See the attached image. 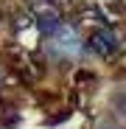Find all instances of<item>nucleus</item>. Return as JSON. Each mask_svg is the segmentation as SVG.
Returning <instances> with one entry per match:
<instances>
[{"instance_id":"1","label":"nucleus","mask_w":126,"mask_h":129,"mask_svg":"<svg viewBox=\"0 0 126 129\" xmlns=\"http://www.w3.org/2000/svg\"><path fill=\"white\" fill-rule=\"evenodd\" d=\"M51 48H53V53H59V56H70V59H73V56H78V51H81V39H78L76 28L62 25V28L53 34Z\"/></svg>"},{"instance_id":"2","label":"nucleus","mask_w":126,"mask_h":129,"mask_svg":"<svg viewBox=\"0 0 126 129\" xmlns=\"http://www.w3.org/2000/svg\"><path fill=\"white\" fill-rule=\"evenodd\" d=\"M90 48H95L98 53H115V51L120 48V42H118V37H115L112 31H98V34L90 39Z\"/></svg>"},{"instance_id":"3","label":"nucleus","mask_w":126,"mask_h":129,"mask_svg":"<svg viewBox=\"0 0 126 129\" xmlns=\"http://www.w3.org/2000/svg\"><path fill=\"white\" fill-rule=\"evenodd\" d=\"M36 25H39V31H42V34L53 37V34L62 28V20H59V14H56V11H45V14H39Z\"/></svg>"}]
</instances>
